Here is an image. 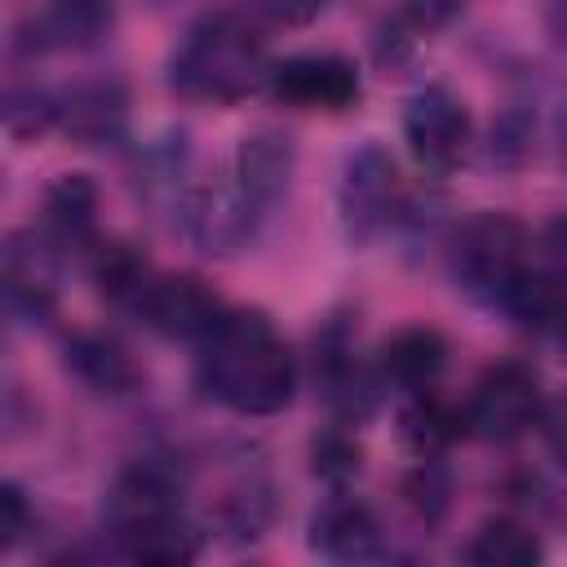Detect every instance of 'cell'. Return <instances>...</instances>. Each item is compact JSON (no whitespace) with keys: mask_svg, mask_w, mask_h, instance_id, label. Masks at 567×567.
I'll use <instances>...</instances> for the list:
<instances>
[{"mask_svg":"<svg viewBox=\"0 0 567 567\" xmlns=\"http://www.w3.org/2000/svg\"><path fill=\"white\" fill-rule=\"evenodd\" d=\"M292 354L257 310H230L199 346V385L244 416H270L292 399Z\"/></svg>","mask_w":567,"mask_h":567,"instance_id":"obj_1","label":"cell"},{"mask_svg":"<svg viewBox=\"0 0 567 567\" xmlns=\"http://www.w3.org/2000/svg\"><path fill=\"white\" fill-rule=\"evenodd\" d=\"M106 527L120 540V549L133 563L146 567H177L199 554L195 532L182 523L177 483L159 465H133L124 470L106 492Z\"/></svg>","mask_w":567,"mask_h":567,"instance_id":"obj_2","label":"cell"},{"mask_svg":"<svg viewBox=\"0 0 567 567\" xmlns=\"http://www.w3.org/2000/svg\"><path fill=\"white\" fill-rule=\"evenodd\" d=\"M261 84H270L266 44L235 13L199 18L186 31L182 49L173 53V89L195 102L230 106V102H244L248 93H257Z\"/></svg>","mask_w":567,"mask_h":567,"instance_id":"obj_3","label":"cell"},{"mask_svg":"<svg viewBox=\"0 0 567 567\" xmlns=\"http://www.w3.org/2000/svg\"><path fill=\"white\" fill-rule=\"evenodd\" d=\"M447 266L465 297L501 306L509 284L527 270V230L505 213H478L456 230Z\"/></svg>","mask_w":567,"mask_h":567,"instance_id":"obj_4","label":"cell"},{"mask_svg":"<svg viewBox=\"0 0 567 567\" xmlns=\"http://www.w3.org/2000/svg\"><path fill=\"white\" fill-rule=\"evenodd\" d=\"M540 381L523 363H496L478 377L465 403V430L487 443H514L532 425H540Z\"/></svg>","mask_w":567,"mask_h":567,"instance_id":"obj_5","label":"cell"},{"mask_svg":"<svg viewBox=\"0 0 567 567\" xmlns=\"http://www.w3.org/2000/svg\"><path fill=\"white\" fill-rule=\"evenodd\" d=\"M403 137L425 173H452L470 151V111L443 84H425L408 97Z\"/></svg>","mask_w":567,"mask_h":567,"instance_id":"obj_6","label":"cell"},{"mask_svg":"<svg viewBox=\"0 0 567 567\" xmlns=\"http://www.w3.org/2000/svg\"><path fill=\"white\" fill-rule=\"evenodd\" d=\"M337 204H341V226H346V235L354 244L377 239L390 226V217L399 213V173H394V159L381 146H359L346 159Z\"/></svg>","mask_w":567,"mask_h":567,"instance_id":"obj_7","label":"cell"},{"mask_svg":"<svg viewBox=\"0 0 567 567\" xmlns=\"http://www.w3.org/2000/svg\"><path fill=\"white\" fill-rule=\"evenodd\" d=\"M151 332L159 337H208L217 328V319L226 315L217 292L195 279V275H151L146 288L137 292V301L128 306Z\"/></svg>","mask_w":567,"mask_h":567,"instance_id":"obj_8","label":"cell"},{"mask_svg":"<svg viewBox=\"0 0 567 567\" xmlns=\"http://www.w3.org/2000/svg\"><path fill=\"white\" fill-rule=\"evenodd\" d=\"M270 93L297 111H346L359 102V71L337 53H297L270 66Z\"/></svg>","mask_w":567,"mask_h":567,"instance_id":"obj_9","label":"cell"},{"mask_svg":"<svg viewBox=\"0 0 567 567\" xmlns=\"http://www.w3.org/2000/svg\"><path fill=\"white\" fill-rule=\"evenodd\" d=\"M257 213H261V204L239 182L235 186H204L186 199L182 226H186V235L199 252L235 257L257 235Z\"/></svg>","mask_w":567,"mask_h":567,"instance_id":"obj_10","label":"cell"},{"mask_svg":"<svg viewBox=\"0 0 567 567\" xmlns=\"http://www.w3.org/2000/svg\"><path fill=\"white\" fill-rule=\"evenodd\" d=\"M310 545L323 558L337 563H363L381 554V523L377 514L354 501V496H332L315 518H310Z\"/></svg>","mask_w":567,"mask_h":567,"instance_id":"obj_11","label":"cell"},{"mask_svg":"<svg viewBox=\"0 0 567 567\" xmlns=\"http://www.w3.org/2000/svg\"><path fill=\"white\" fill-rule=\"evenodd\" d=\"M292 168H297V146L284 128H257L235 151V177L261 208L288 190Z\"/></svg>","mask_w":567,"mask_h":567,"instance_id":"obj_12","label":"cell"},{"mask_svg":"<svg viewBox=\"0 0 567 567\" xmlns=\"http://www.w3.org/2000/svg\"><path fill=\"white\" fill-rule=\"evenodd\" d=\"M4 288L9 301L27 315H49L53 297H58V266H53V248L35 235H13L4 248Z\"/></svg>","mask_w":567,"mask_h":567,"instance_id":"obj_13","label":"cell"},{"mask_svg":"<svg viewBox=\"0 0 567 567\" xmlns=\"http://www.w3.org/2000/svg\"><path fill=\"white\" fill-rule=\"evenodd\" d=\"M443 363H447V341L425 323H412V328H399L394 337H385L381 359H377L381 381H390L408 394L430 390L434 377L443 372Z\"/></svg>","mask_w":567,"mask_h":567,"instance_id":"obj_14","label":"cell"},{"mask_svg":"<svg viewBox=\"0 0 567 567\" xmlns=\"http://www.w3.org/2000/svg\"><path fill=\"white\" fill-rule=\"evenodd\" d=\"M124 120H128V97L115 80H93V84H80L66 102H62V115L58 124L80 142V146H97V142H115L124 133Z\"/></svg>","mask_w":567,"mask_h":567,"instance_id":"obj_15","label":"cell"},{"mask_svg":"<svg viewBox=\"0 0 567 567\" xmlns=\"http://www.w3.org/2000/svg\"><path fill=\"white\" fill-rule=\"evenodd\" d=\"M66 368L97 394H128L142 381L133 354L106 332H75L66 341Z\"/></svg>","mask_w":567,"mask_h":567,"instance_id":"obj_16","label":"cell"},{"mask_svg":"<svg viewBox=\"0 0 567 567\" xmlns=\"http://www.w3.org/2000/svg\"><path fill=\"white\" fill-rule=\"evenodd\" d=\"M461 434H465V412L439 399L434 390H412V399L399 408V439L416 456H434Z\"/></svg>","mask_w":567,"mask_h":567,"instance_id":"obj_17","label":"cell"},{"mask_svg":"<svg viewBox=\"0 0 567 567\" xmlns=\"http://www.w3.org/2000/svg\"><path fill=\"white\" fill-rule=\"evenodd\" d=\"M97 221V186L84 173H62L44 190V226L62 244H89Z\"/></svg>","mask_w":567,"mask_h":567,"instance_id":"obj_18","label":"cell"},{"mask_svg":"<svg viewBox=\"0 0 567 567\" xmlns=\"http://www.w3.org/2000/svg\"><path fill=\"white\" fill-rule=\"evenodd\" d=\"M115 27V0H49L40 18L44 44L58 49H93Z\"/></svg>","mask_w":567,"mask_h":567,"instance_id":"obj_19","label":"cell"},{"mask_svg":"<svg viewBox=\"0 0 567 567\" xmlns=\"http://www.w3.org/2000/svg\"><path fill=\"white\" fill-rule=\"evenodd\" d=\"M465 558L478 567H532L540 558V540L532 527L514 518H492L474 532V540L465 545Z\"/></svg>","mask_w":567,"mask_h":567,"instance_id":"obj_20","label":"cell"},{"mask_svg":"<svg viewBox=\"0 0 567 567\" xmlns=\"http://www.w3.org/2000/svg\"><path fill=\"white\" fill-rule=\"evenodd\" d=\"M151 275H155V270L146 266V257H142L133 244H124V239L97 244V252H93V279H97V288H102L111 301H120V306H133Z\"/></svg>","mask_w":567,"mask_h":567,"instance_id":"obj_21","label":"cell"},{"mask_svg":"<svg viewBox=\"0 0 567 567\" xmlns=\"http://www.w3.org/2000/svg\"><path fill=\"white\" fill-rule=\"evenodd\" d=\"M58 115H62V102H53L40 89H13L9 106H4V124H9L13 137H35L49 124H58Z\"/></svg>","mask_w":567,"mask_h":567,"instance_id":"obj_22","label":"cell"},{"mask_svg":"<svg viewBox=\"0 0 567 567\" xmlns=\"http://www.w3.org/2000/svg\"><path fill=\"white\" fill-rule=\"evenodd\" d=\"M310 456H315V474L328 478V483H346V478L359 474V443H354L341 425L323 430V434L315 439Z\"/></svg>","mask_w":567,"mask_h":567,"instance_id":"obj_23","label":"cell"},{"mask_svg":"<svg viewBox=\"0 0 567 567\" xmlns=\"http://www.w3.org/2000/svg\"><path fill=\"white\" fill-rule=\"evenodd\" d=\"M447 474H443V465H434L430 456L408 474V483H403V496H408V505L421 514V518H439L443 509H447Z\"/></svg>","mask_w":567,"mask_h":567,"instance_id":"obj_24","label":"cell"},{"mask_svg":"<svg viewBox=\"0 0 567 567\" xmlns=\"http://www.w3.org/2000/svg\"><path fill=\"white\" fill-rule=\"evenodd\" d=\"M31 527V509H27V496L18 492V483H4L0 487V549H13Z\"/></svg>","mask_w":567,"mask_h":567,"instance_id":"obj_25","label":"cell"},{"mask_svg":"<svg viewBox=\"0 0 567 567\" xmlns=\"http://www.w3.org/2000/svg\"><path fill=\"white\" fill-rule=\"evenodd\" d=\"M536 252H540V270H545V275H554V279L567 288V213H563V217H554V221L540 230Z\"/></svg>","mask_w":567,"mask_h":567,"instance_id":"obj_26","label":"cell"},{"mask_svg":"<svg viewBox=\"0 0 567 567\" xmlns=\"http://www.w3.org/2000/svg\"><path fill=\"white\" fill-rule=\"evenodd\" d=\"M244 4L275 27H301V22L319 18V9H323V0H244Z\"/></svg>","mask_w":567,"mask_h":567,"instance_id":"obj_27","label":"cell"},{"mask_svg":"<svg viewBox=\"0 0 567 567\" xmlns=\"http://www.w3.org/2000/svg\"><path fill=\"white\" fill-rule=\"evenodd\" d=\"M461 9H465V0H403V18H408L416 31H439V27H447Z\"/></svg>","mask_w":567,"mask_h":567,"instance_id":"obj_28","label":"cell"},{"mask_svg":"<svg viewBox=\"0 0 567 567\" xmlns=\"http://www.w3.org/2000/svg\"><path fill=\"white\" fill-rule=\"evenodd\" d=\"M540 430H545V443H549V452H554V456L567 465V399L540 412Z\"/></svg>","mask_w":567,"mask_h":567,"instance_id":"obj_29","label":"cell"},{"mask_svg":"<svg viewBox=\"0 0 567 567\" xmlns=\"http://www.w3.org/2000/svg\"><path fill=\"white\" fill-rule=\"evenodd\" d=\"M545 31H549V40H554L558 49H567V0H549V9H545Z\"/></svg>","mask_w":567,"mask_h":567,"instance_id":"obj_30","label":"cell"},{"mask_svg":"<svg viewBox=\"0 0 567 567\" xmlns=\"http://www.w3.org/2000/svg\"><path fill=\"white\" fill-rule=\"evenodd\" d=\"M554 332H558V350H563V359H567V310H563V319L554 323Z\"/></svg>","mask_w":567,"mask_h":567,"instance_id":"obj_31","label":"cell"},{"mask_svg":"<svg viewBox=\"0 0 567 567\" xmlns=\"http://www.w3.org/2000/svg\"><path fill=\"white\" fill-rule=\"evenodd\" d=\"M563 159H567V133H563Z\"/></svg>","mask_w":567,"mask_h":567,"instance_id":"obj_32","label":"cell"}]
</instances>
